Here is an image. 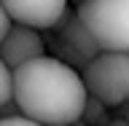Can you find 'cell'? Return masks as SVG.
<instances>
[{
    "label": "cell",
    "mask_w": 129,
    "mask_h": 126,
    "mask_svg": "<svg viewBox=\"0 0 129 126\" xmlns=\"http://www.w3.org/2000/svg\"><path fill=\"white\" fill-rule=\"evenodd\" d=\"M14 102L35 123L70 126L83 113L86 89L73 67L54 56H40L14 70Z\"/></svg>",
    "instance_id": "cell-1"
},
{
    "label": "cell",
    "mask_w": 129,
    "mask_h": 126,
    "mask_svg": "<svg viewBox=\"0 0 129 126\" xmlns=\"http://www.w3.org/2000/svg\"><path fill=\"white\" fill-rule=\"evenodd\" d=\"M75 14L97 40L100 51L129 54V0H83Z\"/></svg>",
    "instance_id": "cell-2"
},
{
    "label": "cell",
    "mask_w": 129,
    "mask_h": 126,
    "mask_svg": "<svg viewBox=\"0 0 129 126\" xmlns=\"http://www.w3.org/2000/svg\"><path fill=\"white\" fill-rule=\"evenodd\" d=\"M83 89L105 107H126L129 105V54H102L86 64L81 72Z\"/></svg>",
    "instance_id": "cell-3"
},
{
    "label": "cell",
    "mask_w": 129,
    "mask_h": 126,
    "mask_svg": "<svg viewBox=\"0 0 129 126\" xmlns=\"http://www.w3.org/2000/svg\"><path fill=\"white\" fill-rule=\"evenodd\" d=\"M54 48H56L54 59H59L62 64L73 67L75 72H78V70L83 72L91 59H97V56L102 54L100 46H97V40L91 38V32L86 30V24L81 22V16L75 14V11H67L64 22L59 24Z\"/></svg>",
    "instance_id": "cell-4"
},
{
    "label": "cell",
    "mask_w": 129,
    "mask_h": 126,
    "mask_svg": "<svg viewBox=\"0 0 129 126\" xmlns=\"http://www.w3.org/2000/svg\"><path fill=\"white\" fill-rule=\"evenodd\" d=\"M11 24L27 27V30H54L67 16V3L64 0H8L3 3Z\"/></svg>",
    "instance_id": "cell-5"
},
{
    "label": "cell",
    "mask_w": 129,
    "mask_h": 126,
    "mask_svg": "<svg viewBox=\"0 0 129 126\" xmlns=\"http://www.w3.org/2000/svg\"><path fill=\"white\" fill-rule=\"evenodd\" d=\"M40 56H46V43H43V38H40L35 30L11 24L8 35L3 38V43H0V62L14 72V70H19L22 64L32 62V59H40Z\"/></svg>",
    "instance_id": "cell-6"
},
{
    "label": "cell",
    "mask_w": 129,
    "mask_h": 126,
    "mask_svg": "<svg viewBox=\"0 0 129 126\" xmlns=\"http://www.w3.org/2000/svg\"><path fill=\"white\" fill-rule=\"evenodd\" d=\"M81 121L86 126H105L108 123V107H105L100 99L86 94V102H83V113H81Z\"/></svg>",
    "instance_id": "cell-7"
},
{
    "label": "cell",
    "mask_w": 129,
    "mask_h": 126,
    "mask_svg": "<svg viewBox=\"0 0 129 126\" xmlns=\"http://www.w3.org/2000/svg\"><path fill=\"white\" fill-rule=\"evenodd\" d=\"M14 99V72L0 62V107Z\"/></svg>",
    "instance_id": "cell-8"
},
{
    "label": "cell",
    "mask_w": 129,
    "mask_h": 126,
    "mask_svg": "<svg viewBox=\"0 0 129 126\" xmlns=\"http://www.w3.org/2000/svg\"><path fill=\"white\" fill-rule=\"evenodd\" d=\"M0 126H43V123H35L24 115H11V118H0Z\"/></svg>",
    "instance_id": "cell-9"
},
{
    "label": "cell",
    "mask_w": 129,
    "mask_h": 126,
    "mask_svg": "<svg viewBox=\"0 0 129 126\" xmlns=\"http://www.w3.org/2000/svg\"><path fill=\"white\" fill-rule=\"evenodd\" d=\"M8 30H11V19H8L6 8H3V3H0V43H3V38L8 35Z\"/></svg>",
    "instance_id": "cell-10"
},
{
    "label": "cell",
    "mask_w": 129,
    "mask_h": 126,
    "mask_svg": "<svg viewBox=\"0 0 129 126\" xmlns=\"http://www.w3.org/2000/svg\"><path fill=\"white\" fill-rule=\"evenodd\" d=\"M11 115H22L19 113V107H16V102L11 99V102H6L3 107H0V118H11Z\"/></svg>",
    "instance_id": "cell-11"
},
{
    "label": "cell",
    "mask_w": 129,
    "mask_h": 126,
    "mask_svg": "<svg viewBox=\"0 0 129 126\" xmlns=\"http://www.w3.org/2000/svg\"><path fill=\"white\" fill-rule=\"evenodd\" d=\"M105 126H129V121H126V118H110Z\"/></svg>",
    "instance_id": "cell-12"
},
{
    "label": "cell",
    "mask_w": 129,
    "mask_h": 126,
    "mask_svg": "<svg viewBox=\"0 0 129 126\" xmlns=\"http://www.w3.org/2000/svg\"><path fill=\"white\" fill-rule=\"evenodd\" d=\"M126 121H129V118H126Z\"/></svg>",
    "instance_id": "cell-13"
}]
</instances>
